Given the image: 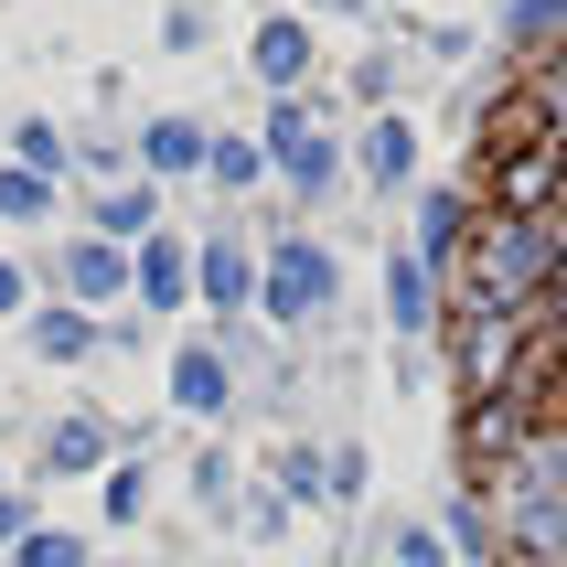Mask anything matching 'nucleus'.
<instances>
[{
  "label": "nucleus",
  "instance_id": "1",
  "mask_svg": "<svg viewBox=\"0 0 567 567\" xmlns=\"http://www.w3.org/2000/svg\"><path fill=\"white\" fill-rule=\"evenodd\" d=\"M493 525H504L514 567H567V429H525V450L493 461Z\"/></svg>",
  "mask_w": 567,
  "mask_h": 567
},
{
  "label": "nucleus",
  "instance_id": "2",
  "mask_svg": "<svg viewBox=\"0 0 567 567\" xmlns=\"http://www.w3.org/2000/svg\"><path fill=\"white\" fill-rule=\"evenodd\" d=\"M557 268H567V225L557 215H482L472 225V257H461V300L536 311Z\"/></svg>",
  "mask_w": 567,
  "mask_h": 567
},
{
  "label": "nucleus",
  "instance_id": "3",
  "mask_svg": "<svg viewBox=\"0 0 567 567\" xmlns=\"http://www.w3.org/2000/svg\"><path fill=\"white\" fill-rule=\"evenodd\" d=\"M332 289H343V257L311 247V236H279V257L257 268V300H268V321H321V311H332Z\"/></svg>",
  "mask_w": 567,
  "mask_h": 567
},
{
  "label": "nucleus",
  "instance_id": "4",
  "mask_svg": "<svg viewBox=\"0 0 567 567\" xmlns=\"http://www.w3.org/2000/svg\"><path fill=\"white\" fill-rule=\"evenodd\" d=\"M417 268H429V279H461V257H472V204H461V193H417Z\"/></svg>",
  "mask_w": 567,
  "mask_h": 567
},
{
  "label": "nucleus",
  "instance_id": "5",
  "mask_svg": "<svg viewBox=\"0 0 567 567\" xmlns=\"http://www.w3.org/2000/svg\"><path fill=\"white\" fill-rule=\"evenodd\" d=\"M268 161L289 172V193H332V172H343V161H332V140H321L300 107H268Z\"/></svg>",
  "mask_w": 567,
  "mask_h": 567
},
{
  "label": "nucleus",
  "instance_id": "6",
  "mask_svg": "<svg viewBox=\"0 0 567 567\" xmlns=\"http://www.w3.org/2000/svg\"><path fill=\"white\" fill-rule=\"evenodd\" d=\"M172 408H183V417H225V408H236V375H225L215 343H183V353H172Z\"/></svg>",
  "mask_w": 567,
  "mask_h": 567
},
{
  "label": "nucleus",
  "instance_id": "7",
  "mask_svg": "<svg viewBox=\"0 0 567 567\" xmlns=\"http://www.w3.org/2000/svg\"><path fill=\"white\" fill-rule=\"evenodd\" d=\"M247 64H257V86H268V96H289V86H300V75H311V32L289 22V11H279V22H257Z\"/></svg>",
  "mask_w": 567,
  "mask_h": 567
},
{
  "label": "nucleus",
  "instance_id": "8",
  "mask_svg": "<svg viewBox=\"0 0 567 567\" xmlns=\"http://www.w3.org/2000/svg\"><path fill=\"white\" fill-rule=\"evenodd\" d=\"M193 279H204V300H215V311H247V300H257V257L236 247V236H215V247L193 257Z\"/></svg>",
  "mask_w": 567,
  "mask_h": 567
},
{
  "label": "nucleus",
  "instance_id": "9",
  "mask_svg": "<svg viewBox=\"0 0 567 567\" xmlns=\"http://www.w3.org/2000/svg\"><path fill=\"white\" fill-rule=\"evenodd\" d=\"M128 279H140V300H151V311H183V289H193V257H183V236H151Z\"/></svg>",
  "mask_w": 567,
  "mask_h": 567
},
{
  "label": "nucleus",
  "instance_id": "10",
  "mask_svg": "<svg viewBox=\"0 0 567 567\" xmlns=\"http://www.w3.org/2000/svg\"><path fill=\"white\" fill-rule=\"evenodd\" d=\"M64 289H75V300H118V289H128V257L107 247V236H75V247H64Z\"/></svg>",
  "mask_w": 567,
  "mask_h": 567
},
{
  "label": "nucleus",
  "instance_id": "11",
  "mask_svg": "<svg viewBox=\"0 0 567 567\" xmlns=\"http://www.w3.org/2000/svg\"><path fill=\"white\" fill-rule=\"evenodd\" d=\"M408 172H417V128H408V118H375V128H364V183L396 193Z\"/></svg>",
  "mask_w": 567,
  "mask_h": 567
},
{
  "label": "nucleus",
  "instance_id": "12",
  "mask_svg": "<svg viewBox=\"0 0 567 567\" xmlns=\"http://www.w3.org/2000/svg\"><path fill=\"white\" fill-rule=\"evenodd\" d=\"M140 151H151V172H204L215 140H204V118H151V128H140Z\"/></svg>",
  "mask_w": 567,
  "mask_h": 567
},
{
  "label": "nucleus",
  "instance_id": "13",
  "mask_svg": "<svg viewBox=\"0 0 567 567\" xmlns=\"http://www.w3.org/2000/svg\"><path fill=\"white\" fill-rule=\"evenodd\" d=\"M32 353H43V364H86V353H96V321L86 311H32Z\"/></svg>",
  "mask_w": 567,
  "mask_h": 567
},
{
  "label": "nucleus",
  "instance_id": "14",
  "mask_svg": "<svg viewBox=\"0 0 567 567\" xmlns=\"http://www.w3.org/2000/svg\"><path fill=\"white\" fill-rule=\"evenodd\" d=\"M385 300H396V332H429V300H440V279H429L417 257H396V268H385Z\"/></svg>",
  "mask_w": 567,
  "mask_h": 567
},
{
  "label": "nucleus",
  "instance_id": "15",
  "mask_svg": "<svg viewBox=\"0 0 567 567\" xmlns=\"http://www.w3.org/2000/svg\"><path fill=\"white\" fill-rule=\"evenodd\" d=\"M43 215H54V183L11 161V172H0V225H43Z\"/></svg>",
  "mask_w": 567,
  "mask_h": 567
},
{
  "label": "nucleus",
  "instance_id": "16",
  "mask_svg": "<svg viewBox=\"0 0 567 567\" xmlns=\"http://www.w3.org/2000/svg\"><path fill=\"white\" fill-rule=\"evenodd\" d=\"M11 567H86V536H64V525H32L11 546Z\"/></svg>",
  "mask_w": 567,
  "mask_h": 567
},
{
  "label": "nucleus",
  "instance_id": "17",
  "mask_svg": "<svg viewBox=\"0 0 567 567\" xmlns=\"http://www.w3.org/2000/svg\"><path fill=\"white\" fill-rule=\"evenodd\" d=\"M96 225H107V247H118V236H151V183H118L96 204Z\"/></svg>",
  "mask_w": 567,
  "mask_h": 567
},
{
  "label": "nucleus",
  "instance_id": "18",
  "mask_svg": "<svg viewBox=\"0 0 567 567\" xmlns=\"http://www.w3.org/2000/svg\"><path fill=\"white\" fill-rule=\"evenodd\" d=\"M96 461H107V429H96V417H64L54 429V472H96Z\"/></svg>",
  "mask_w": 567,
  "mask_h": 567
},
{
  "label": "nucleus",
  "instance_id": "19",
  "mask_svg": "<svg viewBox=\"0 0 567 567\" xmlns=\"http://www.w3.org/2000/svg\"><path fill=\"white\" fill-rule=\"evenodd\" d=\"M54 161H64V128H54V118H22V172L54 183Z\"/></svg>",
  "mask_w": 567,
  "mask_h": 567
},
{
  "label": "nucleus",
  "instance_id": "20",
  "mask_svg": "<svg viewBox=\"0 0 567 567\" xmlns=\"http://www.w3.org/2000/svg\"><path fill=\"white\" fill-rule=\"evenodd\" d=\"M193 493H204V504H236V461H225V450H204V461H193Z\"/></svg>",
  "mask_w": 567,
  "mask_h": 567
},
{
  "label": "nucleus",
  "instance_id": "21",
  "mask_svg": "<svg viewBox=\"0 0 567 567\" xmlns=\"http://www.w3.org/2000/svg\"><path fill=\"white\" fill-rule=\"evenodd\" d=\"M257 161H268V151H247V140H215V151H204V172H215V183H257Z\"/></svg>",
  "mask_w": 567,
  "mask_h": 567
},
{
  "label": "nucleus",
  "instance_id": "22",
  "mask_svg": "<svg viewBox=\"0 0 567 567\" xmlns=\"http://www.w3.org/2000/svg\"><path fill=\"white\" fill-rule=\"evenodd\" d=\"M321 472H332L321 450H279V482H289V493H332V482H321Z\"/></svg>",
  "mask_w": 567,
  "mask_h": 567
},
{
  "label": "nucleus",
  "instance_id": "23",
  "mask_svg": "<svg viewBox=\"0 0 567 567\" xmlns=\"http://www.w3.org/2000/svg\"><path fill=\"white\" fill-rule=\"evenodd\" d=\"M514 32L536 43V32H567V0H514Z\"/></svg>",
  "mask_w": 567,
  "mask_h": 567
},
{
  "label": "nucleus",
  "instance_id": "24",
  "mask_svg": "<svg viewBox=\"0 0 567 567\" xmlns=\"http://www.w3.org/2000/svg\"><path fill=\"white\" fill-rule=\"evenodd\" d=\"M396 557H408V567H450V546L429 536V525H396Z\"/></svg>",
  "mask_w": 567,
  "mask_h": 567
},
{
  "label": "nucleus",
  "instance_id": "25",
  "mask_svg": "<svg viewBox=\"0 0 567 567\" xmlns=\"http://www.w3.org/2000/svg\"><path fill=\"white\" fill-rule=\"evenodd\" d=\"M140 504H151V482H140V472H107V514H118V525H128V514H140Z\"/></svg>",
  "mask_w": 567,
  "mask_h": 567
},
{
  "label": "nucleus",
  "instance_id": "26",
  "mask_svg": "<svg viewBox=\"0 0 567 567\" xmlns=\"http://www.w3.org/2000/svg\"><path fill=\"white\" fill-rule=\"evenodd\" d=\"M32 536V514H22V493H0V546H22Z\"/></svg>",
  "mask_w": 567,
  "mask_h": 567
},
{
  "label": "nucleus",
  "instance_id": "27",
  "mask_svg": "<svg viewBox=\"0 0 567 567\" xmlns=\"http://www.w3.org/2000/svg\"><path fill=\"white\" fill-rule=\"evenodd\" d=\"M0 311H22V268L11 257H0Z\"/></svg>",
  "mask_w": 567,
  "mask_h": 567
}]
</instances>
